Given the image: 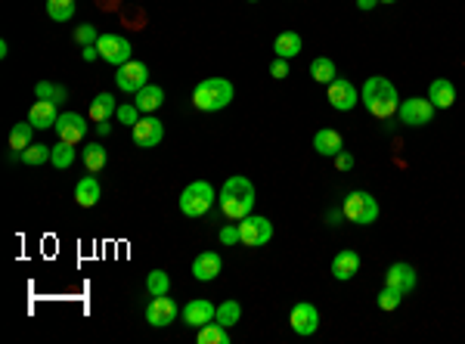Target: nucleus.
Wrapping results in <instances>:
<instances>
[{"instance_id":"1","label":"nucleus","mask_w":465,"mask_h":344,"mask_svg":"<svg viewBox=\"0 0 465 344\" xmlns=\"http://www.w3.org/2000/svg\"><path fill=\"white\" fill-rule=\"evenodd\" d=\"M360 103L366 106L369 115H375V118H391V115H397V109H400L397 87L382 75L366 78V84H363V90H360Z\"/></svg>"},{"instance_id":"2","label":"nucleus","mask_w":465,"mask_h":344,"mask_svg":"<svg viewBox=\"0 0 465 344\" xmlns=\"http://www.w3.org/2000/svg\"><path fill=\"white\" fill-rule=\"evenodd\" d=\"M217 205L224 211V217L230 220H242L252 214L255 208V186L248 177H230L224 186H220V196H217Z\"/></svg>"},{"instance_id":"3","label":"nucleus","mask_w":465,"mask_h":344,"mask_svg":"<svg viewBox=\"0 0 465 344\" xmlns=\"http://www.w3.org/2000/svg\"><path fill=\"white\" fill-rule=\"evenodd\" d=\"M233 103V84L227 78H205L192 90V106L199 112H220Z\"/></svg>"},{"instance_id":"4","label":"nucleus","mask_w":465,"mask_h":344,"mask_svg":"<svg viewBox=\"0 0 465 344\" xmlns=\"http://www.w3.org/2000/svg\"><path fill=\"white\" fill-rule=\"evenodd\" d=\"M214 199H217V192H214V186L208 180H192L180 192V211L186 217H202V214L211 211Z\"/></svg>"},{"instance_id":"5","label":"nucleus","mask_w":465,"mask_h":344,"mask_svg":"<svg viewBox=\"0 0 465 344\" xmlns=\"http://www.w3.org/2000/svg\"><path fill=\"white\" fill-rule=\"evenodd\" d=\"M341 214L350 220V224L357 227H369L378 220V202L369 196V192L363 189H354L345 196V202H341Z\"/></svg>"},{"instance_id":"6","label":"nucleus","mask_w":465,"mask_h":344,"mask_svg":"<svg viewBox=\"0 0 465 344\" xmlns=\"http://www.w3.org/2000/svg\"><path fill=\"white\" fill-rule=\"evenodd\" d=\"M273 239V224L261 214H248V217L239 220V242L248 248H261Z\"/></svg>"},{"instance_id":"7","label":"nucleus","mask_w":465,"mask_h":344,"mask_svg":"<svg viewBox=\"0 0 465 344\" xmlns=\"http://www.w3.org/2000/svg\"><path fill=\"white\" fill-rule=\"evenodd\" d=\"M397 115L406 127H425V124H431V118H434V103L428 96H410L400 103Z\"/></svg>"},{"instance_id":"8","label":"nucleus","mask_w":465,"mask_h":344,"mask_svg":"<svg viewBox=\"0 0 465 344\" xmlns=\"http://www.w3.org/2000/svg\"><path fill=\"white\" fill-rule=\"evenodd\" d=\"M96 47H99V59H106L109 66H115L121 69L124 62H131V41L127 38H121V34H99V41H96Z\"/></svg>"},{"instance_id":"9","label":"nucleus","mask_w":465,"mask_h":344,"mask_svg":"<svg viewBox=\"0 0 465 344\" xmlns=\"http://www.w3.org/2000/svg\"><path fill=\"white\" fill-rule=\"evenodd\" d=\"M289 326H292V332L301 335V338L313 335L320 329V310H317V304H310V301H298V304L292 307V313H289Z\"/></svg>"},{"instance_id":"10","label":"nucleus","mask_w":465,"mask_h":344,"mask_svg":"<svg viewBox=\"0 0 465 344\" xmlns=\"http://www.w3.org/2000/svg\"><path fill=\"white\" fill-rule=\"evenodd\" d=\"M326 99H329V106L332 109H338V112H350L357 103H360V90L354 87V84L348 81V78H335L332 84H326Z\"/></svg>"},{"instance_id":"11","label":"nucleus","mask_w":465,"mask_h":344,"mask_svg":"<svg viewBox=\"0 0 465 344\" xmlns=\"http://www.w3.org/2000/svg\"><path fill=\"white\" fill-rule=\"evenodd\" d=\"M53 131L59 134V140H66V143H71V146H78V143L87 137L90 124H87V118H84V115L66 112V115H59V121H56Z\"/></svg>"},{"instance_id":"12","label":"nucleus","mask_w":465,"mask_h":344,"mask_svg":"<svg viewBox=\"0 0 465 344\" xmlns=\"http://www.w3.org/2000/svg\"><path fill=\"white\" fill-rule=\"evenodd\" d=\"M131 137H134L137 146L152 149V146H159V143L164 140V124H162L159 118H149V115H143L137 124L131 127Z\"/></svg>"},{"instance_id":"13","label":"nucleus","mask_w":465,"mask_h":344,"mask_svg":"<svg viewBox=\"0 0 465 344\" xmlns=\"http://www.w3.org/2000/svg\"><path fill=\"white\" fill-rule=\"evenodd\" d=\"M115 84H118V90H124V93H137L149 84V69L143 66V62H134V59L124 62L115 75Z\"/></svg>"},{"instance_id":"14","label":"nucleus","mask_w":465,"mask_h":344,"mask_svg":"<svg viewBox=\"0 0 465 344\" xmlns=\"http://www.w3.org/2000/svg\"><path fill=\"white\" fill-rule=\"evenodd\" d=\"M177 304L171 301L168 295H159V298H152L146 304V322L149 326H155V329H162V326H171V322L177 320Z\"/></svg>"},{"instance_id":"15","label":"nucleus","mask_w":465,"mask_h":344,"mask_svg":"<svg viewBox=\"0 0 465 344\" xmlns=\"http://www.w3.org/2000/svg\"><path fill=\"white\" fill-rule=\"evenodd\" d=\"M180 313H183V322L189 329H202V326H208V322H214V317H217V307H214L211 301H205V298H196V301H189Z\"/></svg>"},{"instance_id":"16","label":"nucleus","mask_w":465,"mask_h":344,"mask_svg":"<svg viewBox=\"0 0 465 344\" xmlns=\"http://www.w3.org/2000/svg\"><path fill=\"white\" fill-rule=\"evenodd\" d=\"M416 282H419L416 267H413V264H403V261L391 264L388 273H385V285H391V289H400L403 295H410V292L416 289Z\"/></svg>"},{"instance_id":"17","label":"nucleus","mask_w":465,"mask_h":344,"mask_svg":"<svg viewBox=\"0 0 465 344\" xmlns=\"http://www.w3.org/2000/svg\"><path fill=\"white\" fill-rule=\"evenodd\" d=\"M220 270H224V261H220L217 252H199L196 261H192V276H196L199 282H211V279H217Z\"/></svg>"},{"instance_id":"18","label":"nucleus","mask_w":465,"mask_h":344,"mask_svg":"<svg viewBox=\"0 0 465 344\" xmlns=\"http://www.w3.org/2000/svg\"><path fill=\"white\" fill-rule=\"evenodd\" d=\"M360 273V255L354 252V248H345V252H338L332 257V276L338 279V282H348V279H354Z\"/></svg>"},{"instance_id":"19","label":"nucleus","mask_w":465,"mask_h":344,"mask_svg":"<svg viewBox=\"0 0 465 344\" xmlns=\"http://www.w3.org/2000/svg\"><path fill=\"white\" fill-rule=\"evenodd\" d=\"M28 121H31L38 131H47V127H56V121H59V112H56V103H50V99H38V103L28 109Z\"/></svg>"},{"instance_id":"20","label":"nucleus","mask_w":465,"mask_h":344,"mask_svg":"<svg viewBox=\"0 0 465 344\" xmlns=\"http://www.w3.org/2000/svg\"><path fill=\"white\" fill-rule=\"evenodd\" d=\"M313 149H317L320 155H326V159H335L338 152H345V140H341L338 131L323 127V131H317V137H313Z\"/></svg>"},{"instance_id":"21","label":"nucleus","mask_w":465,"mask_h":344,"mask_svg":"<svg viewBox=\"0 0 465 344\" xmlns=\"http://www.w3.org/2000/svg\"><path fill=\"white\" fill-rule=\"evenodd\" d=\"M428 99L434 103V109H450L456 103V87L447 78H434L431 87H428Z\"/></svg>"},{"instance_id":"22","label":"nucleus","mask_w":465,"mask_h":344,"mask_svg":"<svg viewBox=\"0 0 465 344\" xmlns=\"http://www.w3.org/2000/svg\"><path fill=\"white\" fill-rule=\"evenodd\" d=\"M99 196H103V189H99V183H96V177H93V174L81 177V180L75 183V202L81 208H93L99 202Z\"/></svg>"},{"instance_id":"23","label":"nucleus","mask_w":465,"mask_h":344,"mask_svg":"<svg viewBox=\"0 0 465 344\" xmlns=\"http://www.w3.org/2000/svg\"><path fill=\"white\" fill-rule=\"evenodd\" d=\"M134 103H137V109L143 115H149V112H155V109H162V103H164V90L159 87V84H146L143 90L134 93Z\"/></svg>"},{"instance_id":"24","label":"nucleus","mask_w":465,"mask_h":344,"mask_svg":"<svg viewBox=\"0 0 465 344\" xmlns=\"http://www.w3.org/2000/svg\"><path fill=\"white\" fill-rule=\"evenodd\" d=\"M273 53L279 56V59H295V56L301 53V34H298V31H282V34H276Z\"/></svg>"},{"instance_id":"25","label":"nucleus","mask_w":465,"mask_h":344,"mask_svg":"<svg viewBox=\"0 0 465 344\" xmlns=\"http://www.w3.org/2000/svg\"><path fill=\"white\" fill-rule=\"evenodd\" d=\"M115 112H118V99L112 96V93H96V96L90 99V118L93 121H109Z\"/></svg>"},{"instance_id":"26","label":"nucleus","mask_w":465,"mask_h":344,"mask_svg":"<svg viewBox=\"0 0 465 344\" xmlns=\"http://www.w3.org/2000/svg\"><path fill=\"white\" fill-rule=\"evenodd\" d=\"M34 131H38V127H34L31 121H19V124H13V131H10V149L13 152H22V149L31 146Z\"/></svg>"},{"instance_id":"27","label":"nucleus","mask_w":465,"mask_h":344,"mask_svg":"<svg viewBox=\"0 0 465 344\" xmlns=\"http://www.w3.org/2000/svg\"><path fill=\"white\" fill-rule=\"evenodd\" d=\"M310 78L317 84H332L335 78H338V69H335V62L329 59V56H317V59L310 62Z\"/></svg>"},{"instance_id":"28","label":"nucleus","mask_w":465,"mask_h":344,"mask_svg":"<svg viewBox=\"0 0 465 344\" xmlns=\"http://www.w3.org/2000/svg\"><path fill=\"white\" fill-rule=\"evenodd\" d=\"M196 341L199 344H230V332H227V326H220V322L214 320V322H208V326L199 329Z\"/></svg>"},{"instance_id":"29","label":"nucleus","mask_w":465,"mask_h":344,"mask_svg":"<svg viewBox=\"0 0 465 344\" xmlns=\"http://www.w3.org/2000/svg\"><path fill=\"white\" fill-rule=\"evenodd\" d=\"M53 159V146H44V143H31L28 149H22V155H19V162L28 164V168H38V164H44Z\"/></svg>"},{"instance_id":"30","label":"nucleus","mask_w":465,"mask_h":344,"mask_svg":"<svg viewBox=\"0 0 465 344\" xmlns=\"http://www.w3.org/2000/svg\"><path fill=\"white\" fill-rule=\"evenodd\" d=\"M84 168L90 171V174H96V171H103L106 168V159H109V155H106V146H99V143H90V146H84Z\"/></svg>"},{"instance_id":"31","label":"nucleus","mask_w":465,"mask_h":344,"mask_svg":"<svg viewBox=\"0 0 465 344\" xmlns=\"http://www.w3.org/2000/svg\"><path fill=\"white\" fill-rule=\"evenodd\" d=\"M214 320H217L220 326H227V329L236 326V322L242 320V304H239V301H233V298H227L224 304H217V317H214Z\"/></svg>"},{"instance_id":"32","label":"nucleus","mask_w":465,"mask_h":344,"mask_svg":"<svg viewBox=\"0 0 465 344\" xmlns=\"http://www.w3.org/2000/svg\"><path fill=\"white\" fill-rule=\"evenodd\" d=\"M47 16L53 22H69L75 16V0H47Z\"/></svg>"},{"instance_id":"33","label":"nucleus","mask_w":465,"mask_h":344,"mask_svg":"<svg viewBox=\"0 0 465 344\" xmlns=\"http://www.w3.org/2000/svg\"><path fill=\"white\" fill-rule=\"evenodd\" d=\"M146 292H149L152 298L168 295V292H171V276L164 273V270H152V273L146 276Z\"/></svg>"},{"instance_id":"34","label":"nucleus","mask_w":465,"mask_h":344,"mask_svg":"<svg viewBox=\"0 0 465 344\" xmlns=\"http://www.w3.org/2000/svg\"><path fill=\"white\" fill-rule=\"evenodd\" d=\"M53 168H59V171H66V168H71V162H75V146L71 143H66V140H59L53 146Z\"/></svg>"},{"instance_id":"35","label":"nucleus","mask_w":465,"mask_h":344,"mask_svg":"<svg viewBox=\"0 0 465 344\" xmlns=\"http://www.w3.org/2000/svg\"><path fill=\"white\" fill-rule=\"evenodd\" d=\"M400 301H403V292H400V289H391V285H385V289L378 292V307H382V310H397Z\"/></svg>"},{"instance_id":"36","label":"nucleus","mask_w":465,"mask_h":344,"mask_svg":"<svg viewBox=\"0 0 465 344\" xmlns=\"http://www.w3.org/2000/svg\"><path fill=\"white\" fill-rule=\"evenodd\" d=\"M96 41H99L96 25H78V28H75V44H78V47H93Z\"/></svg>"},{"instance_id":"37","label":"nucleus","mask_w":465,"mask_h":344,"mask_svg":"<svg viewBox=\"0 0 465 344\" xmlns=\"http://www.w3.org/2000/svg\"><path fill=\"white\" fill-rule=\"evenodd\" d=\"M118 121H121V124H127V127H134V124H137V121L143 118V112L137 109V103H127V106H118Z\"/></svg>"},{"instance_id":"38","label":"nucleus","mask_w":465,"mask_h":344,"mask_svg":"<svg viewBox=\"0 0 465 344\" xmlns=\"http://www.w3.org/2000/svg\"><path fill=\"white\" fill-rule=\"evenodd\" d=\"M220 242H224V245H236V242H239V224H227V227H220Z\"/></svg>"},{"instance_id":"39","label":"nucleus","mask_w":465,"mask_h":344,"mask_svg":"<svg viewBox=\"0 0 465 344\" xmlns=\"http://www.w3.org/2000/svg\"><path fill=\"white\" fill-rule=\"evenodd\" d=\"M56 87H59V84L38 81V87H34V93H38V99H50V103H53V99H56Z\"/></svg>"},{"instance_id":"40","label":"nucleus","mask_w":465,"mask_h":344,"mask_svg":"<svg viewBox=\"0 0 465 344\" xmlns=\"http://www.w3.org/2000/svg\"><path fill=\"white\" fill-rule=\"evenodd\" d=\"M270 75H273L276 81H282V78L289 75V59H279V56H276V59L270 62Z\"/></svg>"},{"instance_id":"41","label":"nucleus","mask_w":465,"mask_h":344,"mask_svg":"<svg viewBox=\"0 0 465 344\" xmlns=\"http://www.w3.org/2000/svg\"><path fill=\"white\" fill-rule=\"evenodd\" d=\"M335 168H338V171H350V168H354V155H350V152H338V155H335Z\"/></svg>"},{"instance_id":"42","label":"nucleus","mask_w":465,"mask_h":344,"mask_svg":"<svg viewBox=\"0 0 465 344\" xmlns=\"http://www.w3.org/2000/svg\"><path fill=\"white\" fill-rule=\"evenodd\" d=\"M81 50H84V53H81V56H84V62L99 59V47H96V44H93V47H81Z\"/></svg>"},{"instance_id":"43","label":"nucleus","mask_w":465,"mask_h":344,"mask_svg":"<svg viewBox=\"0 0 465 344\" xmlns=\"http://www.w3.org/2000/svg\"><path fill=\"white\" fill-rule=\"evenodd\" d=\"M96 134H99V137H109L112 124H109V121H96Z\"/></svg>"},{"instance_id":"44","label":"nucleus","mask_w":465,"mask_h":344,"mask_svg":"<svg viewBox=\"0 0 465 344\" xmlns=\"http://www.w3.org/2000/svg\"><path fill=\"white\" fill-rule=\"evenodd\" d=\"M66 99H69V90H66V87H62V84H59V87H56V99H53V103L59 106V103H66Z\"/></svg>"},{"instance_id":"45","label":"nucleus","mask_w":465,"mask_h":344,"mask_svg":"<svg viewBox=\"0 0 465 344\" xmlns=\"http://www.w3.org/2000/svg\"><path fill=\"white\" fill-rule=\"evenodd\" d=\"M375 3H378V0H357V6H360L363 13H366V10H375Z\"/></svg>"},{"instance_id":"46","label":"nucleus","mask_w":465,"mask_h":344,"mask_svg":"<svg viewBox=\"0 0 465 344\" xmlns=\"http://www.w3.org/2000/svg\"><path fill=\"white\" fill-rule=\"evenodd\" d=\"M378 3H394V0H378Z\"/></svg>"},{"instance_id":"47","label":"nucleus","mask_w":465,"mask_h":344,"mask_svg":"<svg viewBox=\"0 0 465 344\" xmlns=\"http://www.w3.org/2000/svg\"><path fill=\"white\" fill-rule=\"evenodd\" d=\"M248 3H257V0H248Z\"/></svg>"}]
</instances>
